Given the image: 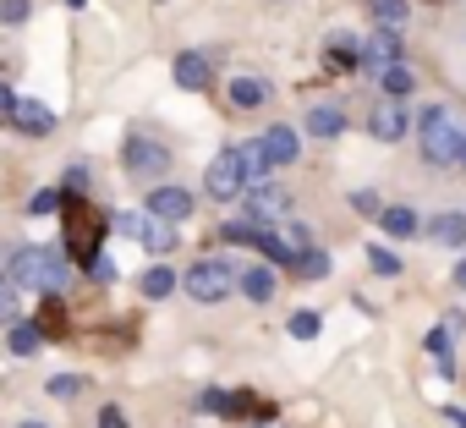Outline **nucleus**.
I'll return each instance as SVG.
<instances>
[{
	"mask_svg": "<svg viewBox=\"0 0 466 428\" xmlns=\"http://www.w3.org/2000/svg\"><path fill=\"white\" fill-rule=\"evenodd\" d=\"M110 226H116V220H110L99 203L72 198V203H66V248H72V259H77V264H94L99 248H105V231H110Z\"/></svg>",
	"mask_w": 466,
	"mask_h": 428,
	"instance_id": "1",
	"label": "nucleus"
},
{
	"mask_svg": "<svg viewBox=\"0 0 466 428\" xmlns=\"http://www.w3.org/2000/svg\"><path fill=\"white\" fill-rule=\"evenodd\" d=\"M12 280L23 286V291H66L72 286V264L61 259V253H50V248H17V259H12Z\"/></svg>",
	"mask_w": 466,
	"mask_h": 428,
	"instance_id": "2",
	"label": "nucleus"
},
{
	"mask_svg": "<svg viewBox=\"0 0 466 428\" xmlns=\"http://www.w3.org/2000/svg\"><path fill=\"white\" fill-rule=\"evenodd\" d=\"M461 127H455V116L444 110V105H433V110H422V159L428 165H450V159H461Z\"/></svg>",
	"mask_w": 466,
	"mask_h": 428,
	"instance_id": "3",
	"label": "nucleus"
},
{
	"mask_svg": "<svg viewBox=\"0 0 466 428\" xmlns=\"http://www.w3.org/2000/svg\"><path fill=\"white\" fill-rule=\"evenodd\" d=\"M181 286H187V297H192V302H225L230 291L242 286V275L230 270L225 259H203V264H192V270H187V280H181Z\"/></svg>",
	"mask_w": 466,
	"mask_h": 428,
	"instance_id": "4",
	"label": "nucleus"
},
{
	"mask_svg": "<svg viewBox=\"0 0 466 428\" xmlns=\"http://www.w3.org/2000/svg\"><path fill=\"white\" fill-rule=\"evenodd\" d=\"M248 187V170H242V148H225V154H214V165H208V176H203V192L208 198H237Z\"/></svg>",
	"mask_w": 466,
	"mask_h": 428,
	"instance_id": "5",
	"label": "nucleus"
},
{
	"mask_svg": "<svg viewBox=\"0 0 466 428\" xmlns=\"http://www.w3.org/2000/svg\"><path fill=\"white\" fill-rule=\"evenodd\" d=\"M170 170V148L154 143V138H127V176L137 181H159Z\"/></svg>",
	"mask_w": 466,
	"mask_h": 428,
	"instance_id": "6",
	"label": "nucleus"
},
{
	"mask_svg": "<svg viewBox=\"0 0 466 428\" xmlns=\"http://www.w3.org/2000/svg\"><path fill=\"white\" fill-rule=\"evenodd\" d=\"M406 127H411V110H406V99H395V94L368 116V132H373L379 143H400V138H406Z\"/></svg>",
	"mask_w": 466,
	"mask_h": 428,
	"instance_id": "7",
	"label": "nucleus"
},
{
	"mask_svg": "<svg viewBox=\"0 0 466 428\" xmlns=\"http://www.w3.org/2000/svg\"><path fill=\"white\" fill-rule=\"evenodd\" d=\"M286 209H291V198H286L280 187H269V181L248 187V220H258V226H275V220H286Z\"/></svg>",
	"mask_w": 466,
	"mask_h": 428,
	"instance_id": "8",
	"label": "nucleus"
},
{
	"mask_svg": "<svg viewBox=\"0 0 466 428\" xmlns=\"http://www.w3.org/2000/svg\"><path fill=\"white\" fill-rule=\"evenodd\" d=\"M148 214H159V220H187V214H192V192L187 187H154L148 192Z\"/></svg>",
	"mask_w": 466,
	"mask_h": 428,
	"instance_id": "9",
	"label": "nucleus"
},
{
	"mask_svg": "<svg viewBox=\"0 0 466 428\" xmlns=\"http://www.w3.org/2000/svg\"><path fill=\"white\" fill-rule=\"evenodd\" d=\"M400 61V45H395V28H373V39H362V66L368 72H384Z\"/></svg>",
	"mask_w": 466,
	"mask_h": 428,
	"instance_id": "10",
	"label": "nucleus"
},
{
	"mask_svg": "<svg viewBox=\"0 0 466 428\" xmlns=\"http://www.w3.org/2000/svg\"><path fill=\"white\" fill-rule=\"evenodd\" d=\"M12 127L28 132V138H50V132H56V116H50V105H39V99H17Z\"/></svg>",
	"mask_w": 466,
	"mask_h": 428,
	"instance_id": "11",
	"label": "nucleus"
},
{
	"mask_svg": "<svg viewBox=\"0 0 466 428\" xmlns=\"http://www.w3.org/2000/svg\"><path fill=\"white\" fill-rule=\"evenodd\" d=\"M308 132L313 138H340L346 132V110L340 105H313L308 110Z\"/></svg>",
	"mask_w": 466,
	"mask_h": 428,
	"instance_id": "12",
	"label": "nucleus"
},
{
	"mask_svg": "<svg viewBox=\"0 0 466 428\" xmlns=\"http://www.w3.org/2000/svg\"><path fill=\"white\" fill-rule=\"evenodd\" d=\"M428 237L439 248H466V214H439V220L428 226Z\"/></svg>",
	"mask_w": 466,
	"mask_h": 428,
	"instance_id": "13",
	"label": "nucleus"
},
{
	"mask_svg": "<svg viewBox=\"0 0 466 428\" xmlns=\"http://www.w3.org/2000/svg\"><path fill=\"white\" fill-rule=\"evenodd\" d=\"M264 99H269L264 77H237V83H230V105H237V110H258Z\"/></svg>",
	"mask_w": 466,
	"mask_h": 428,
	"instance_id": "14",
	"label": "nucleus"
},
{
	"mask_svg": "<svg viewBox=\"0 0 466 428\" xmlns=\"http://www.w3.org/2000/svg\"><path fill=\"white\" fill-rule=\"evenodd\" d=\"M264 148H269V159H275V165H291L302 143H297V132H291V127H269V132H264Z\"/></svg>",
	"mask_w": 466,
	"mask_h": 428,
	"instance_id": "15",
	"label": "nucleus"
},
{
	"mask_svg": "<svg viewBox=\"0 0 466 428\" xmlns=\"http://www.w3.org/2000/svg\"><path fill=\"white\" fill-rule=\"evenodd\" d=\"M176 83H181V88H208V61L192 56V50L176 56Z\"/></svg>",
	"mask_w": 466,
	"mask_h": 428,
	"instance_id": "16",
	"label": "nucleus"
},
{
	"mask_svg": "<svg viewBox=\"0 0 466 428\" xmlns=\"http://www.w3.org/2000/svg\"><path fill=\"white\" fill-rule=\"evenodd\" d=\"M269 165H275V159H269L264 138H258V143H242V170H248V187H258V181L269 176Z\"/></svg>",
	"mask_w": 466,
	"mask_h": 428,
	"instance_id": "17",
	"label": "nucleus"
},
{
	"mask_svg": "<svg viewBox=\"0 0 466 428\" xmlns=\"http://www.w3.org/2000/svg\"><path fill=\"white\" fill-rule=\"evenodd\" d=\"M242 297H248V302H269V297H275V270L253 264V270L242 275Z\"/></svg>",
	"mask_w": 466,
	"mask_h": 428,
	"instance_id": "18",
	"label": "nucleus"
},
{
	"mask_svg": "<svg viewBox=\"0 0 466 428\" xmlns=\"http://www.w3.org/2000/svg\"><path fill=\"white\" fill-rule=\"evenodd\" d=\"M66 291H45V308H39V330L45 335H66Z\"/></svg>",
	"mask_w": 466,
	"mask_h": 428,
	"instance_id": "19",
	"label": "nucleus"
},
{
	"mask_svg": "<svg viewBox=\"0 0 466 428\" xmlns=\"http://www.w3.org/2000/svg\"><path fill=\"white\" fill-rule=\"evenodd\" d=\"M39 341H45L39 319H23V324H12V335H6V346H12L17 357H34V352H39Z\"/></svg>",
	"mask_w": 466,
	"mask_h": 428,
	"instance_id": "20",
	"label": "nucleus"
},
{
	"mask_svg": "<svg viewBox=\"0 0 466 428\" xmlns=\"http://www.w3.org/2000/svg\"><path fill=\"white\" fill-rule=\"evenodd\" d=\"M143 242H148L154 253H170V248H176V231H170V220L148 214V220H143Z\"/></svg>",
	"mask_w": 466,
	"mask_h": 428,
	"instance_id": "21",
	"label": "nucleus"
},
{
	"mask_svg": "<svg viewBox=\"0 0 466 428\" xmlns=\"http://www.w3.org/2000/svg\"><path fill=\"white\" fill-rule=\"evenodd\" d=\"M368 12L379 17V28H406V0H368Z\"/></svg>",
	"mask_w": 466,
	"mask_h": 428,
	"instance_id": "22",
	"label": "nucleus"
},
{
	"mask_svg": "<svg viewBox=\"0 0 466 428\" xmlns=\"http://www.w3.org/2000/svg\"><path fill=\"white\" fill-rule=\"evenodd\" d=\"M379 220H384V231H390V237H400V242H406V237L417 231V214H411L406 203H400V209H384Z\"/></svg>",
	"mask_w": 466,
	"mask_h": 428,
	"instance_id": "23",
	"label": "nucleus"
},
{
	"mask_svg": "<svg viewBox=\"0 0 466 428\" xmlns=\"http://www.w3.org/2000/svg\"><path fill=\"white\" fill-rule=\"evenodd\" d=\"M170 291H176V275H170L165 264H154V270L143 275V297H154V302H159V297H170Z\"/></svg>",
	"mask_w": 466,
	"mask_h": 428,
	"instance_id": "24",
	"label": "nucleus"
},
{
	"mask_svg": "<svg viewBox=\"0 0 466 428\" xmlns=\"http://www.w3.org/2000/svg\"><path fill=\"white\" fill-rule=\"evenodd\" d=\"M379 77H384V94H395V99H406V94H411V83H417V77H411L400 61H395V66H384Z\"/></svg>",
	"mask_w": 466,
	"mask_h": 428,
	"instance_id": "25",
	"label": "nucleus"
},
{
	"mask_svg": "<svg viewBox=\"0 0 466 428\" xmlns=\"http://www.w3.org/2000/svg\"><path fill=\"white\" fill-rule=\"evenodd\" d=\"M319 330H324V319H319V313H308V308H302V313H291V335H297V341H313Z\"/></svg>",
	"mask_w": 466,
	"mask_h": 428,
	"instance_id": "26",
	"label": "nucleus"
},
{
	"mask_svg": "<svg viewBox=\"0 0 466 428\" xmlns=\"http://www.w3.org/2000/svg\"><path fill=\"white\" fill-rule=\"evenodd\" d=\"M56 209H61V192H56V187H39V192L28 198V214H56Z\"/></svg>",
	"mask_w": 466,
	"mask_h": 428,
	"instance_id": "27",
	"label": "nucleus"
},
{
	"mask_svg": "<svg viewBox=\"0 0 466 428\" xmlns=\"http://www.w3.org/2000/svg\"><path fill=\"white\" fill-rule=\"evenodd\" d=\"M50 395H56V401H77V395H83V379H72V373H56V379H50Z\"/></svg>",
	"mask_w": 466,
	"mask_h": 428,
	"instance_id": "28",
	"label": "nucleus"
},
{
	"mask_svg": "<svg viewBox=\"0 0 466 428\" xmlns=\"http://www.w3.org/2000/svg\"><path fill=\"white\" fill-rule=\"evenodd\" d=\"M297 275H313L319 280V275H329V259L324 253H297Z\"/></svg>",
	"mask_w": 466,
	"mask_h": 428,
	"instance_id": "29",
	"label": "nucleus"
},
{
	"mask_svg": "<svg viewBox=\"0 0 466 428\" xmlns=\"http://www.w3.org/2000/svg\"><path fill=\"white\" fill-rule=\"evenodd\" d=\"M34 0H0V23H28Z\"/></svg>",
	"mask_w": 466,
	"mask_h": 428,
	"instance_id": "30",
	"label": "nucleus"
},
{
	"mask_svg": "<svg viewBox=\"0 0 466 428\" xmlns=\"http://www.w3.org/2000/svg\"><path fill=\"white\" fill-rule=\"evenodd\" d=\"M368 264H373L379 275H400V259H395L390 248H373V253H368Z\"/></svg>",
	"mask_w": 466,
	"mask_h": 428,
	"instance_id": "31",
	"label": "nucleus"
},
{
	"mask_svg": "<svg viewBox=\"0 0 466 428\" xmlns=\"http://www.w3.org/2000/svg\"><path fill=\"white\" fill-rule=\"evenodd\" d=\"M428 352L444 362V379H450V368H455V362H450V335H444V330H433V335H428Z\"/></svg>",
	"mask_w": 466,
	"mask_h": 428,
	"instance_id": "32",
	"label": "nucleus"
},
{
	"mask_svg": "<svg viewBox=\"0 0 466 428\" xmlns=\"http://www.w3.org/2000/svg\"><path fill=\"white\" fill-rule=\"evenodd\" d=\"M143 220H148V214H116V231H127V237H143Z\"/></svg>",
	"mask_w": 466,
	"mask_h": 428,
	"instance_id": "33",
	"label": "nucleus"
},
{
	"mask_svg": "<svg viewBox=\"0 0 466 428\" xmlns=\"http://www.w3.org/2000/svg\"><path fill=\"white\" fill-rule=\"evenodd\" d=\"M88 275H94L99 286H110V280H116V264H110V259H94V264H88Z\"/></svg>",
	"mask_w": 466,
	"mask_h": 428,
	"instance_id": "34",
	"label": "nucleus"
},
{
	"mask_svg": "<svg viewBox=\"0 0 466 428\" xmlns=\"http://www.w3.org/2000/svg\"><path fill=\"white\" fill-rule=\"evenodd\" d=\"M351 203H357V214H384V209H379V192H357Z\"/></svg>",
	"mask_w": 466,
	"mask_h": 428,
	"instance_id": "35",
	"label": "nucleus"
},
{
	"mask_svg": "<svg viewBox=\"0 0 466 428\" xmlns=\"http://www.w3.org/2000/svg\"><path fill=\"white\" fill-rule=\"evenodd\" d=\"M99 428H127V412H121V406H105V412H99Z\"/></svg>",
	"mask_w": 466,
	"mask_h": 428,
	"instance_id": "36",
	"label": "nucleus"
},
{
	"mask_svg": "<svg viewBox=\"0 0 466 428\" xmlns=\"http://www.w3.org/2000/svg\"><path fill=\"white\" fill-rule=\"evenodd\" d=\"M12 110H17V99H12V88H6V83H0V116H12Z\"/></svg>",
	"mask_w": 466,
	"mask_h": 428,
	"instance_id": "37",
	"label": "nucleus"
},
{
	"mask_svg": "<svg viewBox=\"0 0 466 428\" xmlns=\"http://www.w3.org/2000/svg\"><path fill=\"white\" fill-rule=\"evenodd\" d=\"M455 286H461V291H466V259H461V264H455Z\"/></svg>",
	"mask_w": 466,
	"mask_h": 428,
	"instance_id": "38",
	"label": "nucleus"
},
{
	"mask_svg": "<svg viewBox=\"0 0 466 428\" xmlns=\"http://www.w3.org/2000/svg\"><path fill=\"white\" fill-rule=\"evenodd\" d=\"M17 428H45V423H34V417H28V423H17Z\"/></svg>",
	"mask_w": 466,
	"mask_h": 428,
	"instance_id": "39",
	"label": "nucleus"
},
{
	"mask_svg": "<svg viewBox=\"0 0 466 428\" xmlns=\"http://www.w3.org/2000/svg\"><path fill=\"white\" fill-rule=\"evenodd\" d=\"M0 302H6V275H0Z\"/></svg>",
	"mask_w": 466,
	"mask_h": 428,
	"instance_id": "40",
	"label": "nucleus"
},
{
	"mask_svg": "<svg viewBox=\"0 0 466 428\" xmlns=\"http://www.w3.org/2000/svg\"><path fill=\"white\" fill-rule=\"evenodd\" d=\"M66 6H72V12H77V6H88V0H66Z\"/></svg>",
	"mask_w": 466,
	"mask_h": 428,
	"instance_id": "41",
	"label": "nucleus"
},
{
	"mask_svg": "<svg viewBox=\"0 0 466 428\" xmlns=\"http://www.w3.org/2000/svg\"><path fill=\"white\" fill-rule=\"evenodd\" d=\"M461 159H466V143H461Z\"/></svg>",
	"mask_w": 466,
	"mask_h": 428,
	"instance_id": "42",
	"label": "nucleus"
}]
</instances>
